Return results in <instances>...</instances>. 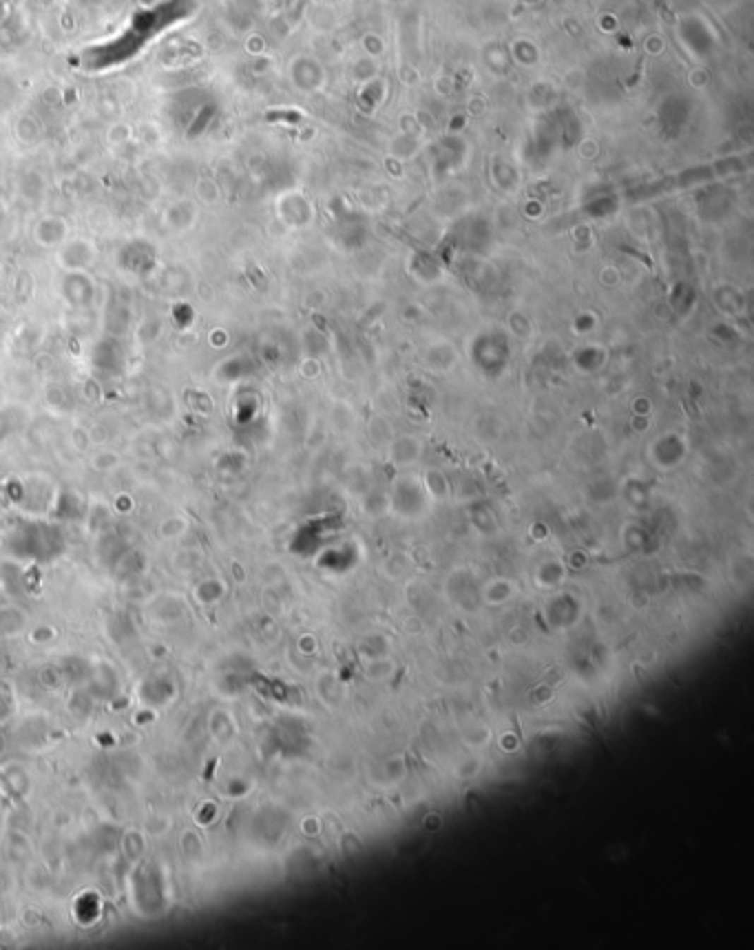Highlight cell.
<instances>
[{
	"instance_id": "2",
	"label": "cell",
	"mask_w": 754,
	"mask_h": 950,
	"mask_svg": "<svg viewBox=\"0 0 754 950\" xmlns=\"http://www.w3.org/2000/svg\"><path fill=\"white\" fill-rule=\"evenodd\" d=\"M9 3H11V0H0V5H9Z\"/></svg>"
},
{
	"instance_id": "1",
	"label": "cell",
	"mask_w": 754,
	"mask_h": 950,
	"mask_svg": "<svg viewBox=\"0 0 754 950\" xmlns=\"http://www.w3.org/2000/svg\"><path fill=\"white\" fill-rule=\"evenodd\" d=\"M66 238V222L62 218H44L36 224V240L42 246H56Z\"/></svg>"
}]
</instances>
